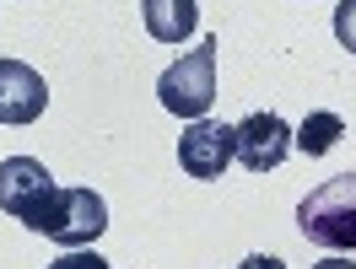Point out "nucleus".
Listing matches in <instances>:
<instances>
[{"mask_svg":"<svg viewBox=\"0 0 356 269\" xmlns=\"http://www.w3.org/2000/svg\"><path fill=\"white\" fill-rule=\"evenodd\" d=\"M334 38H340V49L356 54V0H340V6H334Z\"/></svg>","mask_w":356,"mask_h":269,"instance_id":"10","label":"nucleus"},{"mask_svg":"<svg viewBox=\"0 0 356 269\" xmlns=\"http://www.w3.org/2000/svg\"><path fill=\"white\" fill-rule=\"evenodd\" d=\"M238 157V130L232 124H211V119H195L189 130L178 134V167L189 178H222L227 162Z\"/></svg>","mask_w":356,"mask_h":269,"instance_id":"5","label":"nucleus"},{"mask_svg":"<svg viewBox=\"0 0 356 269\" xmlns=\"http://www.w3.org/2000/svg\"><path fill=\"white\" fill-rule=\"evenodd\" d=\"M232 130H238V162L248 173H275L291 157V130L281 113L259 108V113H248L243 124H232Z\"/></svg>","mask_w":356,"mask_h":269,"instance_id":"6","label":"nucleus"},{"mask_svg":"<svg viewBox=\"0 0 356 269\" xmlns=\"http://www.w3.org/2000/svg\"><path fill=\"white\" fill-rule=\"evenodd\" d=\"M238 269H286V264H281L275 253H254V259H243Z\"/></svg>","mask_w":356,"mask_h":269,"instance_id":"12","label":"nucleus"},{"mask_svg":"<svg viewBox=\"0 0 356 269\" xmlns=\"http://www.w3.org/2000/svg\"><path fill=\"white\" fill-rule=\"evenodd\" d=\"M49 108L44 76L22 60H0V124H38Z\"/></svg>","mask_w":356,"mask_h":269,"instance_id":"7","label":"nucleus"},{"mask_svg":"<svg viewBox=\"0 0 356 269\" xmlns=\"http://www.w3.org/2000/svg\"><path fill=\"white\" fill-rule=\"evenodd\" d=\"M313 269H356L351 259H340V253H334V259H324V264H313Z\"/></svg>","mask_w":356,"mask_h":269,"instance_id":"13","label":"nucleus"},{"mask_svg":"<svg viewBox=\"0 0 356 269\" xmlns=\"http://www.w3.org/2000/svg\"><path fill=\"white\" fill-rule=\"evenodd\" d=\"M33 232L49 237V243H60V248H87L108 232V205L92 189H54L49 210L33 221Z\"/></svg>","mask_w":356,"mask_h":269,"instance_id":"3","label":"nucleus"},{"mask_svg":"<svg viewBox=\"0 0 356 269\" xmlns=\"http://www.w3.org/2000/svg\"><path fill=\"white\" fill-rule=\"evenodd\" d=\"M340 134H346V119H340V113H308L302 130L291 134V146H297L302 157H330L334 146H340Z\"/></svg>","mask_w":356,"mask_h":269,"instance_id":"9","label":"nucleus"},{"mask_svg":"<svg viewBox=\"0 0 356 269\" xmlns=\"http://www.w3.org/2000/svg\"><path fill=\"white\" fill-rule=\"evenodd\" d=\"M49 269H113V264L103 259V253H87V248H70L65 259H54Z\"/></svg>","mask_w":356,"mask_h":269,"instance_id":"11","label":"nucleus"},{"mask_svg":"<svg viewBox=\"0 0 356 269\" xmlns=\"http://www.w3.org/2000/svg\"><path fill=\"white\" fill-rule=\"evenodd\" d=\"M54 189H60V183L49 178L44 162H33V157H6L0 162V210L17 216L27 232H33V221L49 210V194H54Z\"/></svg>","mask_w":356,"mask_h":269,"instance_id":"4","label":"nucleus"},{"mask_svg":"<svg viewBox=\"0 0 356 269\" xmlns=\"http://www.w3.org/2000/svg\"><path fill=\"white\" fill-rule=\"evenodd\" d=\"M216 38H200V44L189 49L178 65L162 70V81H156V97H162V108L178 113V119H205L211 103H216Z\"/></svg>","mask_w":356,"mask_h":269,"instance_id":"2","label":"nucleus"},{"mask_svg":"<svg viewBox=\"0 0 356 269\" xmlns=\"http://www.w3.org/2000/svg\"><path fill=\"white\" fill-rule=\"evenodd\" d=\"M297 226L313 248L330 253H356V173L318 183L308 200L297 205Z\"/></svg>","mask_w":356,"mask_h":269,"instance_id":"1","label":"nucleus"},{"mask_svg":"<svg viewBox=\"0 0 356 269\" xmlns=\"http://www.w3.org/2000/svg\"><path fill=\"white\" fill-rule=\"evenodd\" d=\"M140 17H146V33L156 44H184L200 27V6L195 0H146Z\"/></svg>","mask_w":356,"mask_h":269,"instance_id":"8","label":"nucleus"}]
</instances>
